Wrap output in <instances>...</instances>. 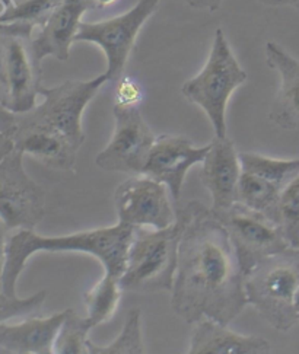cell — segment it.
<instances>
[{"label":"cell","mask_w":299,"mask_h":354,"mask_svg":"<svg viewBox=\"0 0 299 354\" xmlns=\"http://www.w3.org/2000/svg\"><path fill=\"white\" fill-rule=\"evenodd\" d=\"M184 217L171 308L187 324L210 318L229 325L248 305L244 277L226 227L200 201L179 209Z\"/></svg>","instance_id":"6da1fadb"},{"label":"cell","mask_w":299,"mask_h":354,"mask_svg":"<svg viewBox=\"0 0 299 354\" xmlns=\"http://www.w3.org/2000/svg\"><path fill=\"white\" fill-rule=\"evenodd\" d=\"M134 235V227L117 223L108 227L84 230L64 236H43L34 229H17L9 235L6 263L2 277V292L17 297V283L26 261L37 252L78 251L98 258L105 273L120 279L126 268L127 252Z\"/></svg>","instance_id":"7a4b0ae2"},{"label":"cell","mask_w":299,"mask_h":354,"mask_svg":"<svg viewBox=\"0 0 299 354\" xmlns=\"http://www.w3.org/2000/svg\"><path fill=\"white\" fill-rule=\"evenodd\" d=\"M184 217L176 210V221L164 229L136 227L127 252L120 286L136 293L171 292L179 260Z\"/></svg>","instance_id":"3957f363"},{"label":"cell","mask_w":299,"mask_h":354,"mask_svg":"<svg viewBox=\"0 0 299 354\" xmlns=\"http://www.w3.org/2000/svg\"><path fill=\"white\" fill-rule=\"evenodd\" d=\"M248 304L278 331L299 322L295 296L299 289V247L271 255L244 280Z\"/></svg>","instance_id":"277c9868"},{"label":"cell","mask_w":299,"mask_h":354,"mask_svg":"<svg viewBox=\"0 0 299 354\" xmlns=\"http://www.w3.org/2000/svg\"><path fill=\"white\" fill-rule=\"evenodd\" d=\"M35 28L26 24H0V104L15 114L37 106L43 85L42 60L33 44Z\"/></svg>","instance_id":"5b68a950"},{"label":"cell","mask_w":299,"mask_h":354,"mask_svg":"<svg viewBox=\"0 0 299 354\" xmlns=\"http://www.w3.org/2000/svg\"><path fill=\"white\" fill-rule=\"evenodd\" d=\"M246 80V71L239 66L224 31L217 28L206 64L199 75L185 82L181 93L206 113L216 138H225L228 101Z\"/></svg>","instance_id":"8992f818"},{"label":"cell","mask_w":299,"mask_h":354,"mask_svg":"<svg viewBox=\"0 0 299 354\" xmlns=\"http://www.w3.org/2000/svg\"><path fill=\"white\" fill-rule=\"evenodd\" d=\"M105 84H108V77L102 73L91 80H66L54 88L43 86L39 95H43L44 101L19 117L24 121L60 131L76 149H80L85 142L82 114Z\"/></svg>","instance_id":"52a82bcc"},{"label":"cell","mask_w":299,"mask_h":354,"mask_svg":"<svg viewBox=\"0 0 299 354\" xmlns=\"http://www.w3.org/2000/svg\"><path fill=\"white\" fill-rule=\"evenodd\" d=\"M161 0H139L132 9L100 22H80L76 41L93 43L101 47L107 57L105 75L116 82L125 75L126 64L145 22L154 15Z\"/></svg>","instance_id":"ba28073f"},{"label":"cell","mask_w":299,"mask_h":354,"mask_svg":"<svg viewBox=\"0 0 299 354\" xmlns=\"http://www.w3.org/2000/svg\"><path fill=\"white\" fill-rule=\"evenodd\" d=\"M216 217L228 230L244 277L266 258L291 247L279 223L239 203Z\"/></svg>","instance_id":"9c48e42d"},{"label":"cell","mask_w":299,"mask_h":354,"mask_svg":"<svg viewBox=\"0 0 299 354\" xmlns=\"http://www.w3.org/2000/svg\"><path fill=\"white\" fill-rule=\"evenodd\" d=\"M19 149L0 160V217L10 230L34 229L46 214V196L24 169Z\"/></svg>","instance_id":"30bf717a"},{"label":"cell","mask_w":299,"mask_h":354,"mask_svg":"<svg viewBox=\"0 0 299 354\" xmlns=\"http://www.w3.org/2000/svg\"><path fill=\"white\" fill-rule=\"evenodd\" d=\"M114 133L110 143L95 158L97 167L108 172L142 175L155 136L143 120L139 106L114 105Z\"/></svg>","instance_id":"8fae6325"},{"label":"cell","mask_w":299,"mask_h":354,"mask_svg":"<svg viewBox=\"0 0 299 354\" xmlns=\"http://www.w3.org/2000/svg\"><path fill=\"white\" fill-rule=\"evenodd\" d=\"M167 185L149 176H133L116 189L114 203L118 222L132 227L164 229L176 221Z\"/></svg>","instance_id":"7c38bea8"},{"label":"cell","mask_w":299,"mask_h":354,"mask_svg":"<svg viewBox=\"0 0 299 354\" xmlns=\"http://www.w3.org/2000/svg\"><path fill=\"white\" fill-rule=\"evenodd\" d=\"M210 145L194 147L183 136L162 134L155 139L142 175L165 184L171 196L179 200L188 169L203 163Z\"/></svg>","instance_id":"4fadbf2b"},{"label":"cell","mask_w":299,"mask_h":354,"mask_svg":"<svg viewBox=\"0 0 299 354\" xmlns=\"http://www.w3.org/2000/svg\"><path fill=\"white\" fill-rule=\"evenodd\" d=\"M239 176L241 163L234 142L226 136H215L201 169V183L212 196L210 210L215 214L226 212L238 201Z\"/></svg>","instance_id":"5bb4252c"},{"label":"cell","mask_w":299,"mask_h":354,"mask_svg":"<svg viewBox=\"0 0 299 354\" xmlns=\"http://www.w3.org/2000/svg\"><path fill=\"white\" fill-rule=\"evenodd\" d=\"M92 8L91 0H63L33 35L38 59L43 62L44 57L53 56L60 62L69 60L71 47L75 43L84 13Z\"/></svg>","instance_id":"9a60e30c"},{"label":"cell","mask_w":299,"mask_h":354,"mask_svg":"<svg viewBox=\"0 0 299 354\" xmlns=\"http://www.w3.org/2000/svg\"><path fill=\"white\" fill-rule=\"evenodd\" d=\"M12 139L24 155H30L53 169H75L79 149L57 130L24 121L19 117L18 129Z\"/></svg>","instance_id":"2e32d148"},{"label":"cell","mask_w":299,"mask_h":354,"mask_svg":"<svg viewBox=\"0 0 299 354\" xmlns=\"http://www.w3.org/2000/svg\"><path fill=\"white\" fill-rule=\"evenodd\" d=\"M266 59L280 76L276 97L269 113L270 121L283 130L299 129V62L279 44L269 41Z\"/></svg>","instance_id":"e0dca14e"},{"label":"cell","mask_w":299,"mask_h":354,"mask_svg":"<svg viewBox=\"0 0 299 354\" xmlns=\"http://www.w3.org/2000/svg\"><path fill=\"white\" fill-rule=\"evenodd\" d=\"M66 310L47 318L28 317L18 324L0 322V354H51Z\"/></svg>","instance_id":"ac0fdd59"},{"label":"cell","mask_w":299,"mask_h":354,"mask_svg":"<svg viewBox=\"0 0 299 354\" xmlns=\"http://www.w3.org/2000/svg\"><path fill=\"white\" fill-rule=\"evenodd\" d=\"M270 343L263 337L241 335L210 318L197 322L190 339V354H266Z\"/></svg>","instance_id":"d6986e66"},{"label":"cell","mask_w":299,"mask_h":354,"mask_svg":"<svg viewBox=\"0 0 299 354\" xmlns=\"http://www.w3.org/2000/svg\"><path fill=\"white\" fill-rule=\"evenodd\" d=\"M283 189L260 175L241 171L237 203L279 223V206Z\"/></svg>","instance_id":"ffe728a7"},{"label":"cell","mask_w":299,"mask_h":354,"mask_svg":"<svg viewBox=\"0 0 299 354\" xmlns=\"http://www.w3.org/2000/svg\"><path fill=\"white\" fill-rule=\"evenodd\" d=\"M121 292L120 280L116 276L105 273V276L84 293V304L87 306V318L92 328L110 321L118 308Z\"/></svg>","instance_id":"44dd1931"},{"label":"cell","mask_w":299,"mask_h":354,"mask_svg":"<svg viewBox=\"0 0 299 354\" xmlns=\"http://www.w3.org/2000/svg\"><path fill=\"white\" fill-rule=\"evenodd\" d=\"M238 156L241 171L260 175L282 188H287L295 176L299 175V159H273L254 152H238Z\"/></svg>","instance_id":"7402d4cb"},{"label":"cell","mask_w":299,"mask_h":354,"mask_svg":"<svg viewBox=\"0 0 299 354\" xmlns=\"http://www.w3.org/2000/svg\"><path fill=\"white\" fill-rule=\"evenodd\" d=\"M141 309H132L120 331L118 337L113 343L107 346H98L91 339H88L89 354H143L146 353L143 338H142V325H141Z\"/></svg>","instance_id":"603a6c76"},{"label":"cell","mask_w":299,"mask_h":354,"mask_svg":"<svg viewBox=\"0 0 299 354\" xmlns=\"http://www.w3.org/2000/svg\"><path fill=\"white\" fill-rule=\"evenodd\" d=\"M92 325L87 317L78 315L73 309H66V317L54 342L57 354H89L88 339Z\"/></svg>","instance_id":"cb8c5ba5"},{"label":"cell","mask_w":299,"mask_h":354,"mask_svg":"<svg viewBox=\"0 0 299 354\" xmlns=\"http://www.w3.org/2000/svg\"><path fill=\"white\" fill-rule=\"evenodd\" d=\"M63 0H8L3 10H0V24H26L39 28Z\"/></svg>","instance_id":"d4e9b609"},{"label":"cell","mask_w":299,"mask_h":354,"mask_svg":"<svg viewBox=\"0 0 299 354\" xmlns=\"http://www.w3.org/2000/svg\"><path fill=\"white\" fill-rule=\"evenodd\" d=\"M279 225L291 247H299V175L283 189L279 206Z\"/></svg>","instance_id":"484cf974"},{"label":"cell","mask_w":299,"mask_h":354,"mask_svg":"<svg viewBox=\"0 0 299 354\" xmlns=\"http://www.w3.org/2000/svg\"><path fill=\"white\" fill-rule=\"evenodd\" d=\"M46 297V290H39L25 299H19L18 296L10 297L0 290V322H6L12 318L19 317H37L42 312Z\"/></svg>","instance_id":"4316f807"},{"label":"cell","mask_w":299,"mask_h":354,"mask_svg":"<svg viewBox=\"0 0 299 354\" xmlns=\"http://www.w3.org/2000/svg\"><path fill=\"white\" fill-rule=\"evenodd\" d=\"M145 91L141 82L130 76H121L116 82V93H114V105L120 106H139L143 101Z\"/></svg>","instance_id":"83f0119b"},{"label":"cell","mask_w":299,"mask_h":354,"mask_svg":"<svg viewBox=\"0 0 299 354\" xmlns=\"http://www.w3.org/2000/svg\"><path fill=\"white\" fill-rule=\"evenodd\" d=\"M19 124V114L9 111L6 106L0 104V133L12 138Z\"/></svg>","instance_id":"f1b7e54d"},{"label":"cell","mask_w":299,"mask_h":354,"mask_svg":"<svg viewBox=\"0 0 299 354\" xmlns=\"http://www.w3.org/2000/svg\"><path fill=\"white\" fill-rule=\"evenodd\" d=\"M10 235V229L5 223V221L0 217V290H2V277H3V268L6 263V250H8V241Z\"/></svg>","instance_id":"f546056e"},{"label":"cell","mask_w":299,"mask_h":354,"mask_svg":"<svg viewBox=\"0 0 299 354\" xmlns=\"http://www.w3.org/2000/svg\"><path fill=\"white\" fill-rule=\"evenodd\" d=\"M184 2L194 9H205L209 12L217 10L222 5V0H184Z\"/></svg>","instance_id":"4dcf8cb0"},{"label":"cell","mask_w":299,"mask_h":354,"mask_svg":"<svg viewBox=\"0 0 299 354\" xmlns=\"http://www.w3.org/2000/svg\"><path fill=\"white\" fill-rule=\"evenodd\" d=\"M13 149H15L13 139L3 133H0V160L5 159L13 151Z\"/></svg>","instance_id":"1f68e13d"},{"label":"cell","mask_w":299,"mask_h":354,"mask_svg":"<svg viewBox=\"0 0 299 354\" xmlns=\"http://www.w3.org/2000/svg\"><path fill=\"white\" fill-rule=\"evenodd\" d=\"M255 2H260L267 6H295L299 0H255Z\"/></svg>","instance_id":"d6a6232c"},{"label":"cell","mask_w":299,"mask_h":354,"mask_svg":"<svg viewBox=\"0 0 299 354\" xmlns=\"http://www.w3.org/2000/svg\"><path fill=\"white\" fill-rule=\"evenodd\" d=\"M91 2H92L93 8H105V6H108V5L114 3L116 0H91Z\"/></svg>","instance_id":"836d02e7"},{"label":"cell","mask_w":299,"mask_h":354,"mask_svg":"<svg viewBox=\"0 0 299 354\" xmlns=\"http://www.w3.org/2000/svg\"><path fill=\"white\" fill-rule=\"evenodd\" d=\"M295 308H296V312H298V315H299V289H298L296 296H295Z\"/></svg>","instance_id":"e575fe53"},{"label":"cell","mask_w":299,"mask_h":354,"mask_svg":"<svg viewBox=\"0 0 299 354\" xmlns=\"http://www.w3.org/2000/svg\"><path fill=\"white\" fill-rule=\"evenodd\" d=\"M295 8H296V9H298V12H299V2L295 5Z\"/></svg>","instance_id":"d590c367"}]
</instances>
